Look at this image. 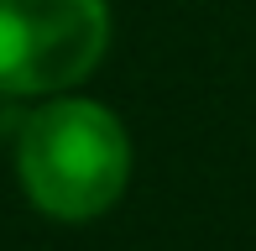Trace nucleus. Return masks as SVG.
<instances>
[{"instance_id": "obj_1", "label": "nucleus", "mask_w": 256, "mask_h": 251, "mask_svg": "<svg viewBox=\"0 0 256 251\" xmlns=\"http://www.w3.org/2000/svg\"><path fill=\"white\" fill-rule=\"evenodd\" d=\"M21 194L48 220H100L131 184V136L115 110L84 94H58L16 136Z\"/></svg>"}, {"instance_id": "obj_2", "label": "nucleus", "mask_w": 256, "mask_h": 251, "mask_svg": "<svg viewBox=\"0 0 256 251\" xmlns=\"http://www.w3.org/2000/svg\"><path fill=\"white\" fill-rule=\"evenodd\" d=\"M110 48L104 0H0V94H63Z\"/></svg>"}]
</instances>
